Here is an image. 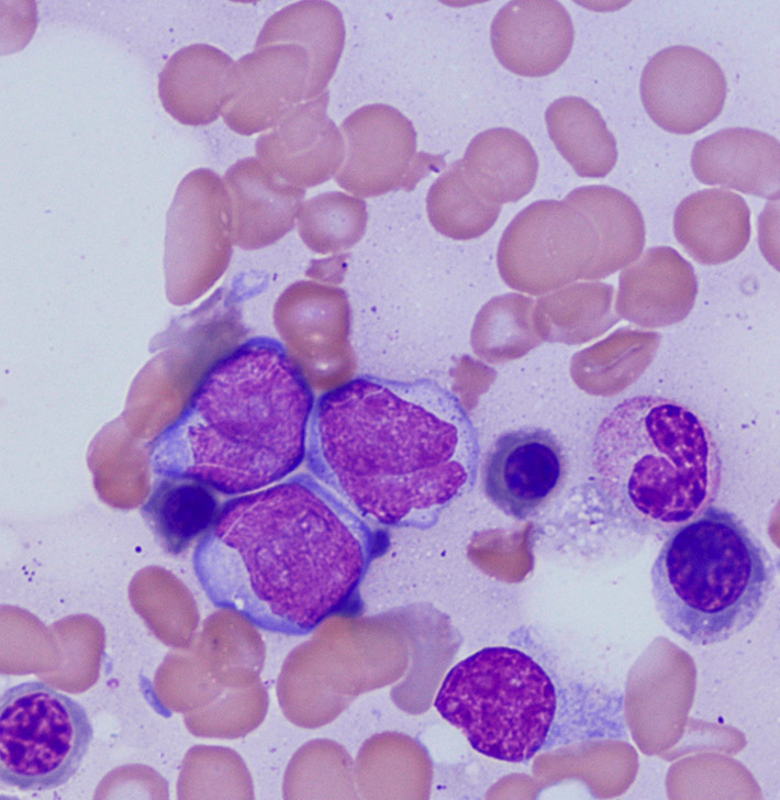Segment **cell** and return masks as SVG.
I'll use <instances>...</instances> for the list:
<instances>
[{"instance_id":"obj_1","label":"cell","mask_w":780,"mask_h":800,"mask_svg":"<svg viewBox=\"0 0 780 800\" xmlns=\"http://www.w3.org/2000/svg\"><path fill=\"white\" fill-rule=\"evenodd\" d=\"M305 454L317 480L361 516L427 530L473 487L480 446L446 387L361 376L319 399Z\"/></svg>"},{"instance_id":"obj_2","label":"cell","mask_w":780,"mask_h":800,"mask_svg":"<svg viewBox=\"0 0 780 800\" xmlns=\"http://www.w3.org/2000/svg\"><path fill=\"white\" fill-rule=\"evenodd\" d=\"M371 529L309 475L227 502L196 546L209 600L265 631L311 633L345 608L371 562Z\"/></svg>"},{"instance_id":"obj_3","label":"cell","mask_w":780,"mask_h":800,"mask_svg":"<svg viewBox=\"0 0 780 800\" xmlns=\"http://www.w3.org/2000/svg\"><path fill=\"white\" fill-rule=\"evenodd\" d=\"M312 411L311 389L285 349L253 340L208 373L155 441L152 469L229 495L264 488L301 464Z\"/></svg>"},{"instance_id":"obj_4","label":"cell","mask_w":780,"mask_h":800,"mask_svg":"<svg viewBox=\"0 0 780 800\" xmlns=\"http://www.w3.org/2000/svg\"><path fill=\"white\" fill-rule=\"evenodd\" d=\"M597 493L620 525L666 537L716 500L722 458L706 423L670 398L637 395L619 402L594 434Z\"/></svg>"},{"instance_id":"obj_5","label":"cell","mask_w":780,"mask_h":800,"mask_svg":"<svg viewBox=\"0 0 780 800\" xmlns=\"http://www.w3.org/2000/svg\"><path fill=\"white\" fill-rule=\"evenodd\" d=\"M775 578L773 559L759 537L735 513L713 505L666 536L650 570L660 619L701 646L748 627Z\"/></svg>"},{"instance_id":"obj_6","label":"cell","mask_w":780,"mask_h":800,"mask_svg":"<svg viewBox=\"0 0 780 800\" xmlns=\"http://www.w3.org/2000/svg\"><path fill=\"white\" fill-rule=\"evenodd\" d=\"M434 705L477 752L521 763L546 742L557 692L547 671L530 655L487 647L448 671Z\"/></svg>"},{"instance_id":"obj_7","label":"cell","mask_w":780,"mask_h":800,"mask_svg":"<svg viewBox=\"0 0 780 800\" xmlns=\"http://www.w3.org/2000/svg\"><path fill=\"white\" fill-rule=\"evenodd\" d=\"M93 736L80 703L31 680L0 699V781L22 791L52 790L79 769Z\"/></svg>"},{"instance_id":"obj_8","label":"cell","mask_w":780,"mask_h":800,"mask_svg":"<svg viewBox=\"0 0 780 800\" xmlns=\"http://www.w3.org/2000/svg\"><path fill=\"white\" fill-rule=\"evenodd\" d=\"M339 127L344 160L335 181L350 193L368 197L412 187L445 165L443 156L416 151L412 123L391 105H364Z\"/></svg>"},{"instance_id":"obj_9","label":"cell","mask_w":780,"mask_h":800,"mask_svg":"<svg viewBox=\"0 0 780 800\" xmlns=\"http://www.w3.org/2000/svg\"><path fill=\"white\" fill-rule=\"evenodd\" d=\"M565 451L550 431L526 426L502 433L488 451L482 488L500 511L516 520L534 515L561 488Z\"/></svg>"},{"instance_id":"obj_10","label":"cell","mask_w":780,"mask_h":800,"mask_svg":"<svg viewBox=\"0 0 780 800\" xmlns=\"http://www.w3.org/2000/svg\"><path fill=\"white\" fill-rule=\"evenodd\" d=\"M639 89L644 108L658 126L675 134H691L721 113L726 79L707 54L676 45L649 59Z\"/></svg>"},{"instance_id":"obj_11","label":"cell","mask_w":780,"mask_h":800,"mask_svg":"<svg viewBox=\"0 0 780 800\" xmlns=\"http://www.w3.org/2000/svg\"><path fill=\"white\" fill-rule=\"evenodd\" d=\"M311 77L310 58L301 46L255 45L235 62L231 97L222 110L224 122L241 135L268 131L310 100Z\"/></svg>"},{"instance_id":"obj_12","label":"cell","mask_w":780,"mask_h":800,"mask_svg":"<svg viewBox=\"0 0 780 800\" xmlns=\"http://www.w3.org/2000/svg\"><path fill=\"white\" fill-rule=\"evenodd\" d=\"M328 92L292 108L256 140V156L274 176L304 188L322 184L344 160L341 130L328 118Z\"/></svg>"},{"instance_id":"obj_13","label":"cell","mask_w":780,"mask_h":800,"mask_svg":"<svg viewBox=\"0 0 780 800\" xmlns=\"http://www.w3.org/2000/svg\"><path fill=\"white\" fill-rule=\"evenodd\" d=\"M498 60L520 76L555 71L568 57L573 26L567 10L554 0H514L495 14L490 29Z\"/></svg>"},{"instance_id":"obj_14","label":"cell","mask_w":780,"mask_h":800,"mask_svg":"<svg viewBox=\"0 0 780 800\" xmlns=\"http://www.w3.org/2000/svg\"><path fill=\"white\" fill-rule=\"evenodd\" d=\"M235 62L208 44H191L174 53L159 75L164 109L186 125L215 121L227 103Z\"/></svg>"},{"instance_id":"obj_15","label":"cell","mask_w":780,"mask_h":800,"mask_svg":"<svg viewBox=\"0 0 780 800\" xmlns=\"http://www.w3.org/2000/svg\"><path fill=\"white\" fill-rule=\"evenodd\" d=\"M238 243L260 247L280 238L293 225L304 189L282 181L255 157L237 160L223 178Z\"/></svg>"},{"instance_id":"obj_16","label":"cell","mask_w":780,"mask_h":800,"mask_svg":"<svg viewBox=\"0 0 780 800\" xmlns=\"http://www.w3.org/2000/svg\"><path fill=\"white\" fill-rule=\"evenodd\" d=\"M691 168L704 184L767 196L779 187V141L760 131L727 127L698 141Z\"/></svg>"},{"instance_id":"obj_17","label":"cell","mask_w":780,"mask_h":800,"mask_svg":"<svg viewBox=\"0 0 780 800\" xmlns=\"http://www.w3.org/2000/svg\"><path fill=\"white\" fill-rule=\"evenodd\" d=\"M345 42L341 11L331 2L299 1L274 13L258 34L256 45L293 43L311 63L310 100L326 90L339 62Z\"/></svg>"},{"instance_id":"obj_18","label":"cell","mask_w":780,"mask_h":800,"mask_svg":"<svg viewBox=\"0 0 780 800\" xmlns=\"http://www.w3.org/2000/svg\"><path fill=\"white\" fill-rule=\"evenodd\" d=\"M460 163L470 185L502 199L526 193L533 187L538 169L531 143L506 127L489 129L476 135Z\"/></svg>"},{"instance_id":"obj_19","label":"cell","mask_w":780,"mask_h":800,"mask_svg":"<svg viewBox=\"0 0 780 800\" xmlns=\"http://www.w3.org/2000/svg\"><path fill=\"white\" fill-rule=\"evenodd\" d=\"M545 122L557 151L582 177H603L617 158L616 141L600 112L579 97L549 104Z\"/></svg>"},{"instance_id":"obj_20","label":"cell","mask_w":780,"mask_h":800,"mask_svg":"<svg viewBox=\"0 0 780 800\" xmlns=\"http://www.w3.org/2000/svg\"><path fill=\"white\" fill-rule=\"evenodd\" d=\"M143 515L160 546L178 554L210 529L216 516V501L202 482L164 477L154 485Z\"/></svg>"},{"instance_id":"obj_21","label":"cell","mask_w":780,"mask_h":800,"mask_svg":"<svg viewBox=\"0 0 780 800\" xmlns=\"http://www.w3.org/2000/svg\"><path fill=\"white\" fill-rule=\"evenodd\" d=\"M366 222L361 200L343 192H326L303 203L299 211V233L317 252L345 248L361 235Z\"/></svg>"},{"instance_id":"obj_22","label":"cell","mask_w":780,"mask_h":800,"mask_svg":"<svg viewBox=\"0 0 780 800\" xmlns=\"http://www.w3.org/2000/svg\"><path fill=\"white\" fill-rule=\"evenodd\" d=\"M747 210L734 193L706 190L683 201L677 214V230L683 237L729 238L747 230Z\"/></svg>"},{"instance_id":"obj_23","label":"cell","mask_w":780,"mask_h":800,"mask_svg":"<svg viewBox=\"0 0 780 800\" xmlns=\"http://www.w3.org/2000/svg\"><path fill=\"white\" fill-rule=\"evenodd\" d=\"M428 210L433 222L441 230L459 231L483 227L486 221L491 220L493 210L478 205V200L471 198L469 182L467 181L459 160L453 163L433 184L428 193Z\"/></svg>"}]
</instances>
